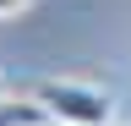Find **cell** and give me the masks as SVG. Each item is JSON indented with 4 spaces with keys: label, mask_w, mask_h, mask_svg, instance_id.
I'll list each match as a JSON object with an SVG mask.
<instances>
[{
    "label": "cell",
    "mask_w": 131,
    "mask_h": 126,
    "mask_svg": "<svg viewBox=\"0 0 131 126\" xmlns=\"http://www.w3.org/2000/svg\"><path fill=\"white\" fill-rule=\"evenodd\" d=\"M55 126H115V93L77 82V77H44L27 93Z\"/></svg>",
    "instance_id": "6da1fadb"
},
{
    "label": "cell",
    "mask_w": 131,
    "mask_h": 126,
    "mask_svg": "<svg viewBox=\"0 0 131 126\" xmlns=\"http://www.w3.org/2000/svg\"><path fill=\"white\" fill-rule=\"evenodd\" d=\"M0 126H49V115L33 99H6L0 93Z\"/></svg>",
    "instance_id": "7a4b0ae2"
},
{
    "label": "cell",
    "mask_w": 131,
    "mask_h": 126,
    "mask_svg": "<svg viewBox=\"0 0 131 126\" xmlns=\"http://www.w3.org/2000/svg\"><path fill=\"white\" fill-rule=\"evenodd\" d=\"M27 6H33V0H0V22H16Z\"/></svg>",
    "instance_id": "3957f363"
}]
</instances>
